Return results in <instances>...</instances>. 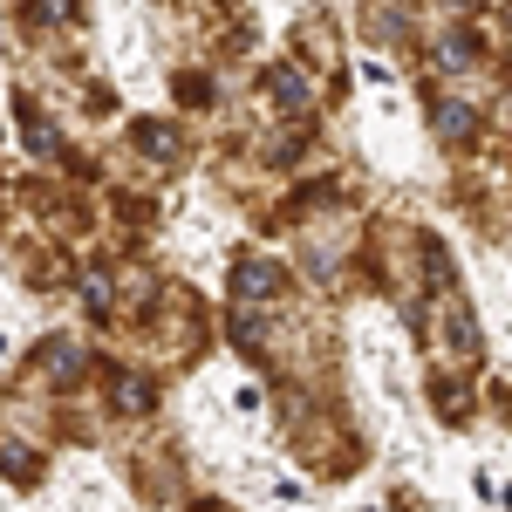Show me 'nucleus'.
<instances>
[{
    "mask_svg": "<svg viewBox=\"0 0 512 512\" xmlns=\"http://www.w3.org/2000/svg\"><path fill=\"white\" fill-rule=\"evenodd\" d=\"M239 294H274V267L246 260V267H239Z\"/></svg>",
    "mask_w": 512,
    "mask_h": 512,
    "instance_id": "obj_1",
    "label": "nucleus"
},
{
    "mask_svg": "<svg viewBox=\"0 0 512 512\" xmlns=\"http://www.w3.org/2000/svg\"><path fill=\"white\" fill-rule=\"evenodd\" d=\"M444 137H472V117H465V110H458V103H451V110H444Z\"/></svg>",
    "mask_w": 512,
    "mask_h": 512,
    "instance_id": "obj_2",
    "label": "nucleus"
}]
</instances>
